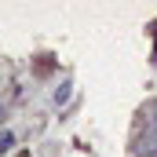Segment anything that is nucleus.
<instances>
[{"instance_id": "1", "label": "nucleus", "mask_w": 157, "mask_h": 157, "mask_svg": "<svg viewBox=\"0 0 157 157\" xmlns=\"http://www.w3.org/2000/svg\"><path fill=\"white\" fill-rule=\"evenodd\" d=\"M135 150L143 157H157V102H150L146 113H143V132H139Z\"/></svg>"}, {"instance_id": "2", "label": "nucleus", "mask_w": 157, "mask_h": 157, "mask_svg": "<svg viewBox=\"0 0 157 157\" xmlns=\"http://www.w3.org/2000/svg\"><path fill=\"white\" fill-rule=\"evenodd\" d=\"M7 146H11V132H4V135H0V154H4Z\"/></svg>"}]
</instances>
